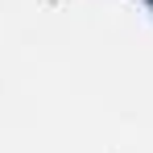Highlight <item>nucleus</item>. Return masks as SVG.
<instances>
[{"instance_id":"nucleus-1","label":"nucleus","mask_w":153,"mask_h":153,"mask_svg":"<svg viewBox=\"0 0 153 153\" xmlns=\"http://www.w3.org/2000/svg\"><path fill=\"white\" fill-rule=\"evenodd\" d=\"M149 4H153V0H149Z\"/></svg>"}]
</instances>
